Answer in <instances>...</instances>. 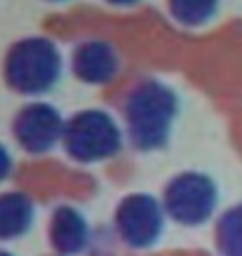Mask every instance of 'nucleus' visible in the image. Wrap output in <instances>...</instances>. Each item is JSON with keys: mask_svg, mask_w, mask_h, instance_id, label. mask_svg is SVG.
Returning a JSON list of instances; mask_svg holds the SVG:
<instances>
[{"mask_svg": "<svg viewBox=\"0 0 242 256\" xmlns=\"http://www.w3.org/2000/svg\"><path fill=\"white\" fill-rule=\"evenodd\" d=\"M181 116V96L160 78H144L127 92L122 104V127L127 141L141 153L162 150L172 141Z\"/></svg>", "mask_w": 242, "mask_h": 256, "instance_id": "1", "label": "nucleus"}, {"mask_svg": "<svg viewBox=\"0 0 242 256\" xmlns=\"http://www.w3.org/2000/svg\"><path fill=\"white\" fill-rule=\"evenodd\" d=\"M167 218L162 198L153 193H130L118 202L113 228L120 242L130 249H150L162 238Z\"/></svg>", "mask_w": 242, "mask_h": 256, "instance_id": "5", "label": "nucleus"}, {"mask_svg": "<svg viewBox=\"0 0 242 256\" xmlns=\"http://www.w3.org/2000/svg\"><path fill=\"white\" fill-rule=\"evenodd\" d=\"M45 2H52V5H66L70 0H45Z\"/></svg>", "mask_w": 242, "mask_h": 256, "instance_id": "14", "label": "nucleus"}, {"mask_svg": "<svg viewBox=\"0 0 242 256\" xmlns=\"http://www.w3.org/2000/svg\"><path fill=\"white\" fill-rule=\"evenodd\" d=\"M0 256H14L12 252H8V249H0Z\"/></svg>", "mask_w": 242, "mask_h": 256, "instance_id": "15", "label": "nucleus"}, {"mask_svg": "<svg viewBox=\"0 0 242 256\" xmlns=\"http://www.w3.org/2000/svg\"><path fill=\"white\" fill-rule=\"evenodd\" d=\"M73 76L90 87L110 85L120 76L122 59L118 47L106 38H87L73 47L70 54Z\"/></svg>", "mask_w": 242, "mask_h": 256, "instance_id": "7", "label": "nucleus"}, {"mask_svg": "<svg viewBox=\"0 0 242 256\" xmlns=\"http://www.w3.org/2000/svg\"><path fill=\"white\" fill-rule=\"evenodd\" d=\"M214 244L221 256H242V202L228 207L216 221Z\"/></svg>", "mask_w": 242, "mask_h": 256, "instance_id": "11", "label": "nucleus"}, {"mask_svg": "<svg viewBox=\"0 0 242 256\" xmlns=\"http://www.w3.org/2000/svg\"><path fill=\"white\" fill-rule=\"evenodd\" d=\"M66 120L50 101H28L14 113L12 136L24 153L47 156L64 141Z\"/></svg>", "mask_w": 242, "mask_h": 256, "instance_id": "6", "label": "nucleus"}, {"mask_svg": "<svg viewBox=\"0 0 242 256\" xmlns=\"http://www.w3.org/2000/svg\"><path fill=\"white\" fill-rule=\"evenodd\" d=\"M36 224V202L24 190L0 193V242L19 240Z\"/></svg>", "mask_w": 242, "mask_h": 256, "instance_id": "9", "label": "nucleus"}, {"mask_svg": "<svg viewBox=\"0 0 242 256\" xmlns=\"http://www.w3.org/2000/svg\"><path fill=\"white\" fill-rule=\"evenodd\" d=\"M125 127L104 108H82L66 120L62 146L73 162L102 164L120 156L125 146Z\"/></svg>", "mask_w": 242, "mask_h": 256, "instance_id": "3", "label": "nucleus"}, {"mask_svg": "<svg viewBox=\"0 0 242 256\" xmlns=\"http://www.w3.org/2000/svg\"><path fill=\"white\" fill-rule=\"evenodd\" d=\"M2 80L22 96H47L64 80V52L47 36H26L10 45L2 59Z\"/></svg>", "mask_w": 242, "mask_h": 256, "instance_id": "2", "label": "nucleus"}, {"mask_svg": "<svg viewBox=\"0 0 242 256\" xmlns=\"http://www.w3.org/2000/svg\"><path fill=\"white\" fill-rule=\"evenodd\" d=\"M221 0H167V12L184 28H202L216 19Z\"/></svg>", "mask_w": 242, "mask_h": 256, "instance_id": "10", "label": "nucleus"}, {"mask_svg": "<svg viewBox=\"0 0 242 256\" xmlns=\"http://www.w3.org/2000/svg\"><path fill=\"white\" fill-rule=\"evenodd\" d=\"M162 204L174 224L198 228L210 224L219 210V186L207 172H179L167 181L162 190Z\"/></svg>", "mask_w": 242, "mask_h": 256, "instance_id": "4", "label": "nucleus"}, {"mask_svg": "<svg viewBox=\"0 0 242 256\" xmlns=\"http://www.w3.org/2000/svg\"><path fill=\"white\" fill-rule=\"evenodd\" d=\"M92 228L78 207L59 204L50 216V244L59 256H80L90 249Z\"/></svg>", "mask_w": 242, "mask_h": 256, "instance_id": "8", "label": "nucleus"}, {"mask_svg": "<svg viewBox=\"0 0 242 256\" xmlns=\"http://www.w3.org/2000/svg\"><path fill=\"white\" fill-rule=\"evenodd\" d=\"M104 2H108V5H113V8H120V10H130V8H136V5H141L144 0H104Z\"/></svg>", "mask_w": 242, "mask_h": 256, "instance_id": "13", "label": "nucleus"}, {"mask_svg": "<svg viewBox=\"0 0 242 256\" xmlns=\"http://www.w3.org/2000/svg\"><path fill=\"white\" fill-rule=\"evenodd\" d=\"M12 170H14V158L10 153V148L0 141V184L12 176Z\"/></svg>", "mask_w": 242, "mask_h": 256, "instance_id": "12", "label": "nucleus"}]
</instances>
